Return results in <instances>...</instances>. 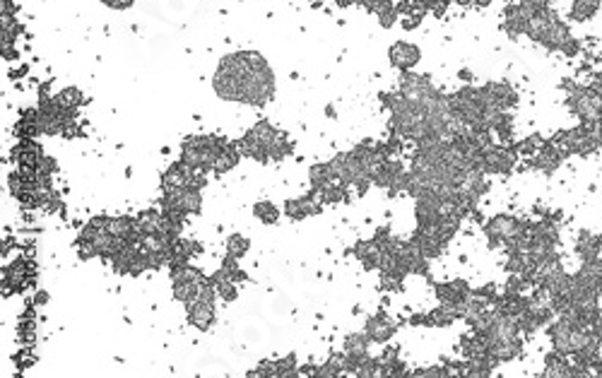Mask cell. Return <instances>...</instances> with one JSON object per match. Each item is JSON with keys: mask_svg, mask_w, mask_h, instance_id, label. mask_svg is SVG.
Returning a JSON list of instances; mask_svg holds the SVG:
<instances>
[{"mask_svg": "<svg viewBox=\"0 0 602 378\" xmlns=\"http://www.w3.org/2000/svg\"><path fill=\"white\" fill-rule=\"evenodd\" d=\"M212 87L224 102L265 106L275 97V75L261 53L239 51L219 61Z\"/></svg>", "mask_w": 602, "mask_h": 378, "instance_id": "obj_1", "label": "cell"}, {"mask_svg": "<svg viewBox=\"0 0 602 378\" xmlns=\"http://www.w3.org/2000/svg\"><path fill=\"white\" fill-rule=\"evenodd\" d=\"M241 154H249L253 159H282L289 152V142L284 140L282 133H277L268 121H261L253 125L249 133L244 135V140L239 142Z\"/></svg>", "mask_w": 602, "mask_h": 378, "instance_id": "obj_2", "label": "cell"}, {"mask_svg": "<svg viewBox=\"0 0 602 378\" xmlns=\"http://www.w3.org/2000/svg\"><path fill=\"white\" fill-rule=\"evenodd\" d=\"M224 142H227L224 137H212V135L188 137L181 147V162H186L188 167L198 169V172H212V162Z\"/></svg>", "mask_w": 602, "mask_h": 378, "instance_id": "obj_3", "label": "cell"}, {"mask_svg": "<svg viewBox=\"0 0 602 378\" xmlns=\"http://www.w3.org/2000/svg\"><path fill=\"white\" fill-rule=\"evenodd\" d=\"M518 154L513 149V145H502L497 142L494 147H489L482 157V172L484 174H494V176H504L511 174L513 164H516Z\"/></svg>", "mask_w": 602, "mask_h": 378, "instance_id": "obj_4", "label": "cell"}, {"mask_svg": "<svg viewBox=\"0 0 602 378\" xmlns=\"http://www.w3.org/2000/svg\"><path fill=\"white\" fill-rule=\"evenodd\" d=\"M479 90H482V97H484L487 106H492V109L509 111L518 104V94L509 82H487V85H482Z\"/></svg>", "mask_w": 602, "mask_h": 378, "instance_id": "obj_5", "label": "cell"}, {"mask_svg": "<svg viewBox=\"0 0 602 378\" xmlns=\"http://www.w3.org/2000/svg\"><path fill=\"white\" fill-rule=\"evenodd\" d=\"M395 330H398L395 320H393L385 311H376L373 316H369V320H366L364 332L369 335L373 345H388L390 337L395 335Z\"/></svg>", "mask_w": 602, "mask_h": 378, "instance_id": "obj_6", "label": "cell"}, {"mask_svg": "<svg viewBox=\"0 0 602 378\" xmlns=\"http://www.w3.org/2000/svg\"><path fill=\"white\" fill-rule=\"evenodd\" d=\"M388 56H390V63H393V65H395L400 73H410L412 68H415L417 63H420V58H422L420 48H417L415 43H410V41H395V43L390 46Z\"/></svg>", "mask_w": 602, "mask_h": 378, "instance_id": "obj_7", "label": "cell"}, {"mask_svg": "<svg viewBox=\"0 0 602 378\" xmlns=\"http://www.w3.org/2000/svg\"><path fill=\"white\" fill-rule=\"evenodd\" d=\"M564 157H566V154H564L552 140H547V142H542V147L537 149L535 154H532L530 164L535 169H540V172H544V174H552V172H556V169L561 167Z\"/></svg>", "mask_w": 602, "mask_h": 378, "instance_id": "obj_8", "label": "cell"}, {"mask_svg": "<svg viewBox=\"0 0 602 378\" xmlns=\"http://www.w3.org/2000/svg\"><path fill=\"white\" fill-rule=\"evenodd\" d=\"M321 207H323V203L318 200V195L308 193V195H301V198L289 200V203L284 205V212H287L291 219H303L308 215H318Z\"/></svg>", "mask_w": 602, "mask_h": 378, "instance_id": "obj_9", "label": "cell"}, {"mask_svg": "<svg viewBox=\"0 0 602 378\" xmlns=\"http://www.w3.org/2000/svg\"><path fill=\"white\" fill-rule=\"evenodd\" d=\"M354 258L364 266L366 270H381V263H383V248L378 246L376 241H359L357 246L352 248Z\"/></svg>", "mask_w": 602, "mask_h": 378, "instance_id": "obj_10", "label": "cell"}, {"mask_svg": "<svg viewBox=\"0 0 602 378\" xmlns=\"http://www.w3.org/2000/svg\"><path fill=\"white\" fill-rule=\"evenodd\" d=\"M467 294H470V287H467V282H462V280L436 285V297H439L441 304L462 306V301L467 299Z\"/></svg>", "mask_w": 602, "mask_h": 378, "instance_id": "obj_11", "label": "cell"}, {"mask_svg": "<svg viewBox=\"0 0 602 378\" xmlns=\"http://www.w3.org/2000/svg\"><path fill=\"white\" fill-rule=\"evenodd\" d=\"M576 253L583 263L586 261H598L602 256V238L600 234H593V231H581L578 238H576Z\"/></svg>", "mask_w": 602, "mask_h": 378, "instance_id": "obj_12", "label": "cell"}, {"mask_svg": "<svg viewBox=\"0 0 602 378\" xmlns=\"http://www.w3.org/2000/svg\"><path fill=\"white\" fill-rule=\"evenodd\" d=\"M239 159H241L239 145H234V142L227 140L224 145H222V149L217 152V157H214L212 172H214V174H227V172H232V169L239 164Z\"/></svg>", "mask_w": 602, "mask_h": 378, "instance_id": "obj_13", "label": "cell"}, {"mask_svg": "<svg viewBox=\"0 0 602 378\" xmlns=\"http://www.w3.org/2000/svg\"><path fill=\"white\" fill-rule=\"evenodd\" d=\"M569 369H571V362H569L566 355L552 350L547 357H544V371L542 376L547 378H569Z\"/></svg>", "mask_w": 602, "mask_h": 378, "instance_id": "obj_14", "label": "cell"}, {"mask_svg": "<svg viewBox=\"0 0 602 378\" xmlns=\"http://www.w3.org/2000/svg\"><path fill=\"white\" fill-rule=\"evenodd\" d=\"M366 10L373 12V15L378 17V22H381V27H393L398 20V8L393 0H371L369 5H366Z\"/></svg>", "mask_w": 602, "mask_h": 378, "instance_id": "obj_15", "label": "cell"}, {"mask_svg": "<svg viewBox=\"0 0 602 378\" xmlns=\"http://www.w3.org/2000/svg\"><path fill=\"white\" fill-rule=\"evenodd\" d=\"M369 347H371V340L366 332H352V335L345 337V355H350L354 359H364L369 357Z\"/></svg>", "mask_w": 602, "mask_h": 378, "instance_id": "obj_16", "label": "cell"}, {"mask_svg": "<svg viewBox=\"0 0 602 378\" xmlns=\"http://www.w3.org/2000/svg\"><path fill=\"white\" fill-rule=\"evenodd\" d=\"M598 10H600V0H574L571 10H569V20L588 22L598 15Z\"/></svg>", "mask_w": 602, "mask_h": 378, "instance_id": "obj_17", "label": "cell"}, {"mask_svg": "<svg viewBox=\"0 0 602 378\" xmlns=\"http://www.w3.org/2000/svg\"><path fill=\"white\" fill-rule=\"evenodd\" d=\"M542 142H544V140H542L540 135H530V137H525V140L513 145V149H516L518 157H532V154L537 152V149L542 147Z\"/></svg>", "mask_w": 602, "mask_h": 378, "instance_id": "obj_18", "label": "cell"}, {"mask_svg": "<svg viewBox=\"0 0 602 378\" xmlns=\"http://www.w3.org/2000/svg\"><path fill=\"white\" fill-rule=\"evenodd\" d=\"M253 215L265 224H272V222H277V217H280V210H277L272 203H268V200H263V203H256V207H253Z\"/></svg>", "mask_w": 602, "mask_h": 378, "instance_id": "obj_19", "label": "cell"}, {"mask_svg": "<svg viewBox=\"0 0 602 378\" xmlns=\"http://www.w3.org/2000/svg\"><path fill=\"white\" fill-rule=\"evenodd\" d=\"M5 287H8V292H15L17 287L24 285V263H17V266L8 268V273H5Z\"/></svg>", "mask_w": 602, "mask_h": 378, "instance_id": "obj_20", "label": "cell"}, {"mask_svg": "<svg viewBox=\"0 0 602 378\" xmlns=\"http://www.w3.org/2000/svg\"><path fill=\"white\" fill-rule=\"evenodd\" d=\"M296 359L294 357H284L272 362V376H296Z\"/></svg>", "mask_w": 602, "mask_h": 378, "instance_id": "obj_21", "label": "cell"}, {"mask_svg": "<svg viewBox=\"0 0 602 378\" xmlns=\"http://www.w3.org/2000/svg\"><path fill=\"white\" fill-rule=\"evenodd\" d=\"M249 251V238L246 236H241V234H234L229 236V241H227V256H232V258H239Z\"/></svg>", "mask_w": 602, "mask_h": 378, "instance_id": "obj_22", "label": "cell"}, {"mask_svg": "<svg viewBox=\"0 0 602 378\" xmlns=\"http://www.w3.org/2000/svg\"><path fill=\"white\" fill-rule=\"evenodd\" d=\"M56 102H58L61 106H66V109L75 111V106L82 102V97H80L78 90H63L58 97H56Z\"/></svg>", "mask_w": 602, "mask_h": 378, "instance_id": "obj_23", "label": "cell"}, {"mask_svg": "<svg viewBox=\"0 0 602 378\" xmlns=\"http://www.w3.org/2000/svg\"><path fill=\"white\" fill-rule=\"evenodd\" d=\"M518 3L523 5L525 12H535V10H544L552 5V0H518Z\"/></svg>", "mask_w": 602, "mask_h": 378, "instance_id": "obj_24", "label": "cell"}, {"mask_svg": "<svg viewBox=\"0 0 602 378\" xmlns=\"http://www.w3.org/2000/svg\"><path fill=\"white\" fill-rule=\"evenodd\" d=\"M101 3L106 5V8H111V10H128L135 0H101Z\"/></svg>", "mask_w": 602, "mask_h": 378, "instance_id": "obj_25", "label": "cell"}, {"mask_svg": "<svg viewBox=\"0 0 602 378\" xmlns=\"http://www.w3.org/2000/svg\"><path fill=\"white\" fill-rule=\"evenodd\" d=\"M460 80H467V82H470V80H472V73H470V70H460Z\"/></svg>", "mask_w": 602, "mask_h": 378, "instance_id": "obj_26", "label": "cell"}, {"mask_svg": "<svg viewBox=\"0 0 602 378\" xmlns=\"http://www.w3.org/2000/svg\"><path fill=\"white\" fill-rule=\"evenodd\" d=\"M352 3H354V5H369L371 0H352Z\"/></svg>", "mask_w": 602, "mask_h": 378, "instance_id": "obj_27", "label": "cell"}]
</instances>
